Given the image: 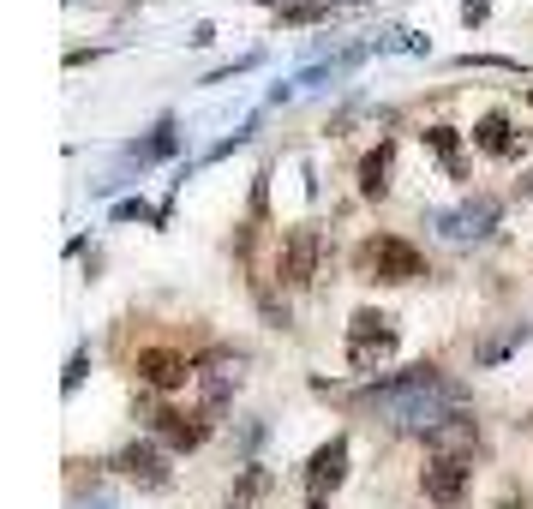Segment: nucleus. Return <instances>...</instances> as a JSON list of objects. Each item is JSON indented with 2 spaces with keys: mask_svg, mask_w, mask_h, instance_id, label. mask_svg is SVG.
Instances as JSON below:
<instances>
[{
  "mask_svg": "<svg viewBox=\"0 0 533 509\" xmlns=\"http://www.w3.org/2000/svg\"><path fill=\"white\" fill-rule=\"evenodd\" d=\"M384 426H396V432H438L456 408H462V390L438 372V366H408V372H396V378H378L366 396H360Z\"/></svg>",
  "mask_w": 533,
  "mask_h": 509,
  "instance_id": "obj_1",
  "label": "nucleus"
},
{
  "mask_svg": "<svg viewBox=\"0 0 533 509\" xmlns=\"http://www.w3.org/2000/svg\"><path fill=\"white\" fill-rule=\"evenodd\" d=\"M354 270L366 276V282H420L426 276V258H420V246H408L402 234H372V240H360V252H354Z\"/></svg>",
  "mask_w": 533,
  "mask_h": 509,
  "instance_id": "obj_2",
  "label": "nucleus"
},
{
  "mask_svg": "<svg viewBox=\"0 0 533 509\" xmlns=\"http://www.w3.org/2000/svg\"><path fill=\"white\" fill-rule=\"evenodd\" d=\"M468 480H474V456H432L420 468V492H426V504H438V509L456 504L468 492Z\"/></svg>",
  "mask_w": 533,
  "mask_h": 509,
  "instance_id": "obj_3",
  "label": "nucleus"
},
{
  "mask_svg": "<svg viewBox=\"0 0 533 509\" xmlns=\"http://www.w3.org/2000/svg\"><path fill=\"white\" fill-rule=\"evenodd\" d=\"M318 258H324V234H318V228H294V234L282 240V258H276L282 288H306V282L318 276Z\"/></svg>",
  "mask_w": 533,
  "mask_h": 509,
  "instance_id": "obj_4",
  "label": "nucleus"
},
{
  "mask_svg": "<svg viewBox=\"0 0 533 509\" xmlns=\"http://www.w3.org/2000/svg\"><path fill=\"white\" fill-rule=\"evenodd\" d=\"M390 354H396L390 318L384 312H354V324H348V360L354 366H372V360H390Z\"/></svg>",
  "mask_w": 533,
  "mask_h": 509,
  "instance_id": "obj_5",
  "label": "nucleus"
},
{
  "mask_svg": "<svg viewBox=\"0 0 533 509\" xmlns=\"http://www.w3.org/2000/svg\"><path fill=\"white\" fill-rule=\"evenodd\" d=\"M138 378H144L150 390H180L186 378H198V366H192L186 354H174V348H144V354H138Z\"/></svg>",
  "mask_w": 533,
  "mask_h": 509,
  "instance_id": "obj_6",
  "label": "nucleus"
},
{
  "mask_svg": "<svg viewBox=\"0 0 533 509\" xmlns=\"http://www.w3.org/2000/svg\"><path fill=\"white\" fill-rule=\"evenodd\" d=\"M342 474H348V438L336 432L330 444H318V450H312V462H306V492H312V498H324V492H336V486H342Z\"/></svg>",
  "mask_w": 533,
  "mask_h": 509,
  "instance_id": "obj_7",
  "label": "nucleus"
},
{
  "mask_svg": "<svg viewBox=\"0 0 533 509\" xmlns=\"http://www.w3.org/2000/svg\"><path fill=\"white\" fill-rule=\"evenodd\" d=\"M426 450H432V456H474V450H480V420L456 408L438 432H426Z\"/></svg>",
  "mask_w": 533,
  "mask_h": 509,
  "instance_id": "obj_8",
  "label": "nucleus"
},
{
  "mask_svg": "<svg viewBox=\"0 0 533 509\" xmlns=\"http://www.w3.org/2000/svg\"><path fill=\"white\" fill-rule=\"evenodd\" d=\"M114 468H120L126 480H138V486H168V456H162L156 444H126V450L114 456Z\"/></svg>",
  "mask_w": 533,
  "mask_h": 509,
  "instance_id": "obj_9",
  "label": "nucleus"
},
{
  "mask_svg": "<svg viewBox=\"0 0 533 509\" xmlns=\"http://www.w3.org/2000/svg\"><path fill=\"white\" fill-rule=\"evenodd\" d=\"M522 144H528V132H516L510 114H498V108L474 126V150H486V156H522Z\"/></svg>",
  "mask_w": 533,
  "mask_h": 509,
  "instance_id": "obj_10",
  "label": "nucleus"
},
{
  "mask_svg": "<svg viewBox=\"0 0 533 509\" xmlns=\"http://www.w3.org/2000/svg\"><path fill=\"white\" fill-rule=\"evenodd\" d=\"M438 222H444L450 240H486L492 222H498V204H492V198H474V204H462V210H450V216H438Z\"/></svg>",
  "mask_w": 533,
  "mask_h": 509,
  "instance_id": "obj_11",
  "label": "nucleus"
},
{
  "mask_svg": "<svg viewBox=\"0 0 533 509\" xmlns=\"http://www.w3.org/2000/svg\"><path fill=\"white\" fill-rule=\"evenodd\" d=\"M234 390H240V360H234V366H228V360H216V366H204V372H198V396H204V408H222Z\"/></svg>",
  "mask_w": 533,
  "mask_h": 509,
  "instance_id": "obj_12",
  "label": "nucleus"
},
{
  "mask_svg": "<svg viewBox=\"0 0 533 509\" xmlns=\"http://www.w3.org/2000/svg\"><path fill=\"white\" fill-rule=\"evenodd\" d=\"M156 432L168 450H198L210 438V420H186V414H156Z\"/></svg>",
  "mask_w": 533,
  "mask_h": 509,
  "instance_id": "obj_13",
  "label": "nucleus"
},
{
  "mask_svg": "<svg viewBox=\"0 0 533 509\" xmlns=\"http://www.w3.org/2000/svg\"><path fill=\"white\" fill-rule=\"evenodd\" d=\"M390 156H396V150L378 144V150L360 162V192H366V198H384V192H390Z\"/></svg>",
  "mask_w": 533,
  "mask_h": 509,
  "instance_id": "obj_14",
  "label": "nucleus"
},
{
  "mask_svg": "<svg viewBox=\"0 0 533 509\" xmlns=\"http://www.w3.org/2000/svg\"><path fill=\"white\" fill-rule=\"evenodd\" d=\"M516 342H528V324H510V330H498V336H486V342L474 348V360H480V366H498V360H504V354H510Z\"/></svg>",
  "mask_w": 533,
  "mask_h": 509,
  "instance_id": "obj_15",
  "label": "nucleus"
},
{
  "mask_svg": "<svg viewBox=\"0 0 533 509\" xmlns=\"http://www.w3.org/2000/svg\"><path fill=\"white\" fill-rule=\"evenodd\" d=\"M174 132H180V126H174V120H162V126H156V132H150L144 144H132V156H138V162H156V156H168V150L180 144Z\"/></svg>",
  "mask_w": 533,
  "mask_h": 509,
  "instance_id": "obj_16",
  "label": "nucleus"
},
{
  "mask_svg": "<svg viewBox=\"0 0 533 509\" xmlns=\"http://www.w3.org/2000/svg\"><path fill=\"white\" fill-rule=\"evenodd\" d=\"M282 18L288 24H318V18H330V0H282Z\"/></svg>",
  "mask_w": 533,
  "mask_h": 509,
  "instance_id": "obj_17",
  "label": "nucleus"
},
{
  "mask_svg": "<svg viewBox=\"0 0 533 509\" xmlns=\"http://www.w3.org/2000/svg\"><path fill=\"white\" fill-rule=\"evenodd\" d=\"M426 144H432L438 156H450V168H462V156H456V132H450V126H432V132H426Z\"/></svg>",
  "mask_w": 533,
  "mask_h": 509,
  "instance_id": "obj_18",
  "label": "nucleus"
},
{
  "mask_svg": "<svg viewBox=\"0 0 533 509\" xmlns=\"http://www.w3.org/2000/svg\"><path fill=\"white\" fill-rule=\"evenodd\" d=\"M84 366H90V354H78V360H72V372H66V396L78 390V378H84Z\"/></svg>",
  "mask_w": 533,
  "mask_h": 509,
  "instance_id": "obj_19",
  "label": "nucleus"
},
{
  "mask_svg": "<svg viewBox=\"0 0 533 509\" xmlns=\"http://www.w3.org/2000/svg\"><path fill=\"white\" fill-rule=\"evenodd\" d=\"M498 509H528V492H516V486H510V492L498 498Z\"/></svg>",
  "mask_w": 533,
  "mask_h": 509,
  "instance_id": "obj_20",
  "label": "nucleus"
},
{
  "mask_svg": "<svg viewBox=\"0 0 533 509\" xmlns=\"http://www.w3.org/2000/svg\"><path fill=\"white\" fill-rule=\"evenodd\" d=\"M516 198H533V174H522V180H516Z\"/></svg>",
  "mask_w": 533,
  "mask_h": 509,
  "instance_id": "obj_21",
  "label": "nucleus"
},
{
  "mask_svg": "<svg viewBox=\"0 0 533 509\" xmlns=\"http://www.w3.org/2000/svg\"><path fill=\"white\" fill-rule=\"evenodd\" d=\"M528 102H533V90H528Z\"/></svg>",
  "mask_w": 533,
  "mask_h": 509,
  "instance_id": "obj_22",
  "label": "nucleus"
},
{
  "mask_svg": "<svg viewBox=\"0 0 533 509\" xmlns=\"http://www.w3.org/2000/svg\"><path fill=\"white\" fill-rule=\"evenodd\" d=\"M96 509H108V504H96Z\"/></svg>",
  "mask_w": 533,
  "mask_h": 509,
  "instance_id": "obj_23",
  "label": "nucleus"
},
{
  "mask_svg": "<svg viewBox=\"0 0 533 509\" xmlns=\"http://www.w3.org/2000/svg\"><path fill=\"white\" fill-rule=\"evenodd\" d=\"M234 509H246V504H234Z\"/></svg>",
  "mask_w": 533,
  "mask_h": 509,
  "instance_id": "obj_24",
  "label": "nucleus"
},
{
  "mask_svg": "<svg viewBox=\"0 0 533 509\" xmlns=\"http://www.w3.org/2000/svg\"><path fill=\"white\" fill-rule=\"evenodd\" d=\"M528 426H533V420H528Z\"/></svg>",
  "mask_w": 533,
  "mask_h": 509,
  "instance_id": "obj_25",
  "label": "nucleus"
}]
</instances>
